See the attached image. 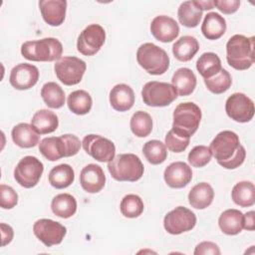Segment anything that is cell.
<instances>
[{
    "label": "cell",
    "instance_id": "d6986e66",
    "mask_svg": "<svg viewBox=\"0 0 255 255\" xmlns=\"http://www.w3.org/2000/svg\"><path fill=\"white\" fill-rule=\"evenodd\" d=\"M80 183L82 188L89 193L101 191L106 183V175L103 168L95 163L86 165L80 173Z\"/></svg>",
    "mask_w": 255,
    "mask_h": 255
},
{
    "label": "cell",
    "instance_id": "2e32d148",
    "mask_svg": "<svg viewBox=\"0 0 255 255\" xmlns=\"http://www.w3.org/2000/svg\"><path fill=\"white\" fill-rule=\"evenodd\" d=\"M39 80V70L36 66L28 63L16 65L10 73L9 82L11 86L20 91L29 90L34 87Z\"/></svg>",
    "mask_w": 255,
    "mask_h": 255
},
{
    "label": "cell",
    "instance_id": "7a4b0ae2",
    "mask_svg": "<svg viewBox=\"0 0 255 255\" xmlns=\"http://www.w3.org/2000/svg\"><path fill=\"white\" fill-rule=\"evenodd\" d=\"M255 38L244 35H233L226 44V59L230 67L238 71L249 69L255 61Z\"/></svg>",
    "mask_w": 255,
    "mask_h": 255
},
{
    "label": "cell",
    "instance_id": "ee69618b",
    "mask_svg": "<svg viewBox=\"0 0 255 255\" xmlns=\"http://www.w3.org/2000/svg\"><path fill=\"white\" fill-rule=\"evenodd\" d=\"M193 253L195 255H206V254L219 255L221 252L217 244L210 241H203L196 245Z\"/></svg>",
    "mask_w": 255,
    "mask_h": 255
},
{
    "label": "cell",
    "instance_id": "277c9868",
    "mask_svg": "<svg viewBox=\"0 0 255 255\" xmlns=\"http://www.w3.org/2000/svg\"><path fill=\"white\" fill-rule=\"evenodd\" d=\"M62 43L52 37L27 41L21 46L22 56L33 62H53L62 58Z\"/></svg>",
    "mask_w": 255,
    "mask_h": 255
},
{
    "label": "cell",
    "instance_id": "d6a6232c",
    "mask_svg": "<svg viewBox=\"0 0 255 255\" xmlns=\"http://www.w3.org/2000/svg\"><path fill=\"white\" fill-rule=\"evenodd\" d=\"M177 17L183 26L194 28L200 23L202 11L194 4V1H184L179 5Z\"/></svg>",
    "mask_w": 255,
    "mask_h": 255
},
{
    "label": "cell",
    "instance_id": "bcb514c9",
    "mask_svg": "<svg viewBox=\"0 0 255 255\" xmlns=\"http://www.w3.org/2000/svg\"><path fill=\"white\" fill-rule=\"evenodd\" d=\"M243 228L248 231H253L255 229L254 222V211H249L244 214V224Z\"/></svg>",
    "mask_w": 255,
    "mask_h": 255
},
{
    "label": "cell",
    "instance_id": "d590c367",
    "mask_svg": "<svg viewBox=\"0 0 255 255\" xmlns=\"http://www.w3.org/2000/svg\"><path fill=\"white\" fill-rule=\"evenodd\" d=\"M129 127L135 136L145 137L152 130V119L146 112L137 111L130 118Z\"/></svg>",
    "mask_w": 255,
    "mask_h": 255
},
{
    "label": "cell",
    "instance_id": "6da1fadb",
    "mask_svg": "<svg viewBox=\"0 0 255 255\" xmlns=\"http://www.w3.org/2000/svg\"><path fill=\"white\" fill-rule=\"evenodd\" d=\"M209 149L218 164L226 169L239 167L245 160L246 150L239 136L231 130H222L210 142Z\"/></svg>",
    "mask_w": 255,
    "mask_h": 255
},
{
    "label": "cell",
    "instance_id": "5b68a950",
    "mask_svg": "<svg viewBox=\"0 0 255 255\" xmlns=\"http://www.w3.org/2000/svg\"><path fill=\"white\" fill-rule=\"evenodd\" d=\"M112 177L118 181L134 182L143 175L144 167L139 157L133 153H120L108 162Z\"/></svg>",
    "mask_w": 255,
    "mask_h": 255
},
{
    "label": "cell",
    "instance_id": "7c38bea8",
    "mask_svg": "<svg viewBox=\"0 0 255 255\" xmlns=\"http://www.w3.org/2000/svg\"><path fill=\"white\" fill-rule=\"evenodd\" d=\"M227 116L237 123H247L253 119L254 103L243 93L232 94L225 103Z\"/></svg>",
    "mask_w": 255,
    "mask_h": 255
},
{
    "label": "cell",
    "instance_id": "7dc6e473",
    "mask_svg": "<svg viewBox=\"0 0 255 255\" xmlns=\"http://www.w3.org/2000/svg\"><path fill=\"white\" fill-rule=\"evenodd\" d=\"M194 4L201 10H210L214 7V4H213V1H194Z\"/></svg>",
    "mask_w": 255,
    "mask_h": 255
},
{
    "label": "cell",
    "instance_id": "836d02e7",
    "mask_svg": "<svg viewBox=\"0 0 255 255\" xmlns=\"http://www.w3.org/2000/svg\"><path fill=\"white\" fill-rule=\"evenodd\" d=\"M41 97L44 103L52 109H60L65 104V92L55 82H48L43 85Z\"/></svg>",
    "mask_w": 255,
    "mask_h": 255
},
{
    "label": "cell",
    "instance_id": "b9f144b4",
    "mask_svg": "<svg viewBox=\"0 0 255 255\" xmlns=\"http://www.w3.org/2000/svg\"><path fill=\"white\" fill-rule=\"evenodd\" d=\"M18 203L17 192L9 185H0V206L3 209H11Z\"/></svg>",
    "mask_w": 255,
    "mask_h": 255
},
{
    "label": "cell",
    "instance_id": "4dcf8cb0",
    "mask_svg": "<svg viewBox=\"0 0 255 255\" xmlns=\"http://www.w3.org/2000/svg\"><path fill=\"white\" fill-rule=\"evenodd\" d=\"M231 197L235 204L241 207L252 206L255 202V186L251 181L237 182L231 191Z\"/></svg>",
    "mask_w": 255,
    "mask_h": 255
},
{
    "label": "cell",
    "instance_id": "3957f363",
    "mask_svg": "<svg viewBox=\"0 0 255 255\" xmlns=\"http://www.w3.org/2000/svg\"><path fill=\"white\" fill-rule=\"evenodd\" d=\"M82 142L75 134H62L43 138L39 143V150L42 155L50 161H56L63 157L76 155Z\"/></svg>",
    "mask_w": 255,
    "mask_h": 255
},
{
    "label": "cell",
    "instance_id": "d4e9b609",
    "mask_svg": "<svg viewBox=\"0 0 255 255\" xmlns=\"http://www.w3.org/2000/svg\"><path fill=\"white\" fill-rule=\"evenodd\" d=\"M171 85L177 95L188 96L193 93L196 87V76L188 68H179L176 70L171 79Z\"/></svg>",
    "mask_w": 255,
    "mask_h": 255
},
{
    "label": "cell",
    "instance_id": "9c48e42d",
    "mask_svg": "<svg viewBox=\"0 0 255 255\" xmlns=\"http://www.w3.org/2000/svg\"><path fill=\"white\" fill-rule=\"evenodd\" d=\"M43 171L42 161L36 156L27 155L17 163L14 169V178L21 186L32 188L39 182Z\"/></svg>",
    "mask_w": 255,
    "mask_h": 255
},
{
    "label": "cell",
    "instance_id": "8fae6325",
    "mask_svg": "<svg viewBox=\"0 0 255 255\" xmlns=\"http://www.w3.org/2000/svg\"><path fill=\"white\" fill-rule=\"evenodd\" d=\"M196 224L194 212L184 206H177L166 213L163 218L164 229L172 235H178L190 231Z\"/></svg>",
    "mask_w": 255,
    "mask_h": 255
},
{
    "label": "cell",
    "instance_id": "f35d334b",
    "mask_svg": "<svg viewBox=\"0 0 255 255\" xmlns=\"http://www.w3.org/2000/svg\"><path fill=\"white\" fill-rule=\"evenodd\" d=\"M143 202L142 199L136 194L126 195L120 204V209L122 214L128 218L138 217L143 212Z\"/></svg>",
    "mask_w": 255,
    "mask_h": 255
},
{
    "label": "cell",
    "instance_id": "8d00e7d4",
    "mask_svg": "<svg viewBox=\"0 0 255 255\" xmlns=\"http://www.w3.org/2000/svg\"><path fill=\"white\" fill-rule=\"evenodd\" d=\"M142 153L146 160L151 164H160L167 157L166 146L157 139L146 141L142 147Z\"/></svg>",
    "mask_w": 255,
    "mask_h": 255
},
{
    "label": "cell",
    "instance_id": "603a6c76",
    "mask_svg": "<svg viewBox=\"0 0 255 255\" xmlns=\"http://www.w3.org/2000/svg\"><path fill=\"white\" fill-rule=\"evenodd\" d=\"M244 214L237 209H227L218 218L220 230L226 235H236L243 229Z\"/></svg>",
    "mask_w": 255,
    "mask_h": 255
},
{
    "label": "cell",
    "instance_id": "4fadbf2b",
    "mask_svg": "<svg viewBox=\"0 0 255 255\" xmlns=\"http://www.w3.org/2000/svg\"><path fill=\"white\" fill-rule=\"evenodd\" d=\"M105 41V29L99 24H91L79 35L77 50L85 56H94L103 47Z\"/></svg>",
    "mask_w": 255,
    "mask_h": 255
},
{
    "label": "cell",
    "instance_id": "f546056e",
    "mask_svg": "<svg viewBox=\"0 0 255 255\" xmlns=\"http://www.w3.org/2000/svg\"><path fill=\"white\" fill-rule=\"evenodd\" d=\"M51 209L58 217L70 218L77 211V200L69 193L58 194L52 199Z\"/></svg>",
    "mask_w": 255,
    "mask_h": 255
},
{
    "label": "cell",
    "instance_id": "4316f807",
    "mask_svg": "<svg viewBox=\"0 0 255 255\" xmlns=\"http://www.w3.org/2000/svg\"><path fill=\"white\" fill-rule=\"evenodd\" d=\"M199 50L198 41L192 36L180 37L172 46V54L175 59L181 62L190 61Z\"/></svg>",
    "mask_w": 255,
    "mask_h": 255
},
{
    "label": "cell",
    "instance_id": "30bf717a",
    "mask_svg": "<svg viewBox=\"0 0 255 255\" xmlns=\"http://www.w3.org/2000/svg\"><path fill=\"white\" fill-rule=\"evenodd\" d=\"M86 63L77 57H62L54 66L55 74L64 85L74 86L79 84L86 72Z\"/></svg>",
    "mask_w": 255,
    "mask_h": 255
},
{
    "label": "cell",
    "instance_id": "f6af8a7d",
    "mask_svg": "<svg viewBox=\"0 0 255 255\" xmlns=\"http://www.w3.org/2000/svg\"><path fill=\"white\" fill-rule=\"evenodd\" d=\"M1 236H2V246L9 244L14 236L13 228L5 223H1Z\"/></svg>",
    "mask_w": 255,
    "mask_h": 255
},
{
    "label": "cell",
    "instance_id": "9a60e30c",
    "mask_svg": "<svg viewBox=\"0 0 255 255\" xmlns=\"http://www.w3.org/2000/svg\"><path fill=\"white\" fill-rule=\"evenodd\" d=\"M35 236L47 247L60 244L67 233V228L60 222L41 218L33 225Z\"/></svg>",
    "mask_w": 255,
    "mask_h": 255
},
{
    "label": "cell",
    "instance_id": "ac0fdd59",
    "mask_svg": "<svg viewBox=\"0 0 255 255\" xmlns=\"http://www.w3.org/2000/svg\"><path fill=\"white\" fill-rule=\"evenodd\" d=\"M163 178L169 187L182 188L191 181L192 170L187 163L183 161H175L165 168Z\"/></svg>",
    "mask_w": 255,
    "mask_h": 255
},
{
    "label": "cell",
    "instance_id": "ffe728a7",
    "mask_svg": "<svg viewBox=\"0 0 255 255\" xmlns=\"http://www.w3.org/2000/svg\"><path fill=\"white\" fill-rule=\"evenodd\" d=\"M39 8L44 21L50 26H60L65 21L67 1L66 0H42Z\"/></svg>",
    "mask_w": 255,
    "mask_h": 255
},
{
    "label": "cell",
    "instance_id": "ba28073f",
    "mask_svg": "<svg viewBox=\"0 0 255 255\" xmlns=\"http://www.w3.org/2000/svg\"><path fill=\"white\" fill-rule=\"evenodd\" d=\"M142 101L149 107H166L176 98L177 93L172 85L164 82H147L141 90Z\"/></svg>",
    "mask_w": 255,
    "mask_h": 255
},
{
    "label": "cell",
    "instance_id": "74e56055",
    "mask_svg": "<svg viewBox=\"0 0 255 255\" xmlns=\"http://www.w3.org/2000/svg\"><path fill=\"white\" fill-rule=\"evenodd\" d=\"M204 84L208 91L215 95H219L226 92L231 87L232 78L230 74L222 68L220 72L214 75L213 77L204 79Z\"/></svg>",
    "mask_w": 255,
    "mask_h": 255
},
{
    "label": "cell",
    "instance_id": "5bb4252c",
    "mask_svg": "<svg viewBox=\"0 0 255 255\" xmlns=\"http://www.w3.org/2000/svg\"><path fill=\"white\" fill-rule=\"evenodd\" d=\"M84 150L100 162H109L115 157L116 146L112 140L100 134H88L83 138Z\"/></svg>",
    "mask_w": 255,
    "mask_h": 255
},
{
    "label": "cell",
    "instance_id": "ab89813d",
    "mask_svg": "<svg viewBox=\"0 0 255 255\" xmlns=\"http://www.w3.org/2000/svg\"><path fill=\"white\" fill-rule=\"evenodd\" d=\"M211 151L205 145H196L188 153V162L194 167H203L211 160Z\"/></svg>",
    "mask_w": 255,
    "mask_h": 255
},
{
    "label": "cell",
    "instance_id": "52a82bcc",
    "mask_svg": "<svg viewBox=\"0 0 255 255\" xmlns=\"http://www.w3.org/2000/svg\"><path fill=\"white\" fill-rule=\"evenodd\" d=\"M138 65L148 74L159 76L169 68V57L167 53L153 43H144L136 51Z\"/></svg>",
    "mask_w": 255,
    "mask_h": 255
},
{
    "label": "cell",
    "instance_id": "cb8c5ba5",
    "mask_svg": "<svg viewBox=\"0 0 255 255\" xmlns=\"http://www.w3.org/2000/svg\"><path fill=\"white\" fill-rule=\"evenodd\" d=\"M226 28V21L223 16L215 12H209L204 17L201 32L206 39L217 40L224 35Z\"/></svg>",
    "mask_w": 255,
    "mask_h": 255
},
{
    "label": "cell",
    "instance_id": "7402d4cb",
    "mask_svg": "<svg viewBox=\"0 0 255 255\" xmlns=\"http://www.w3.org/2000/svg\"><path fill=\"white\" fill-rule=\"evenodd\" d=\"M12 140L14 143L23 148L34 147L39 143L40 133L33 125L20 123L16 125L11 131Z\"/></svg>",
    "mask_w": 255,
    "mask_h": 255
},
{
    "label": "cell",
    "instance_id": "60d3db41",
    "mask_svg": "<svg viewBox=\"0 0 255 255\" xmlns=\"http://www.w3.org/2000/svg\"><path fill=\"white\" fill-rule=\"evenodd\" d=\"M189 139H190L189 137H181L177 135L172 131V129H170L165 135L164 143H165V146H167V148L170 151L181 152L187 148L189 144Z\"/></svg>",
    "mask_w": 255,
    "mask_h": 255
},
{
    "label": "cell",
    "instance_id": "f1b7e54d",
    "mask_svg": "<svg viewBox=\"0 0 255 255\" xmlns=\"http://www.w3.org/2000/svg\"><path fill=\"white\" fill-rule=\"evenodd\" d=\"M48 179L53 187L57 189H63L70 186L74 182L75 172L70 164L62 163L54 166L50 170Z\"/></svg>",
    "mask_w": 255,
    "mask_h": 255
},
{
    "label": "cell",
    "instance_id": "44dd1931",
    "mask_svg": "<svg viewBox=\"0 0 255 255\" xmlns=\"http://www.w3.org/2000/svg\"><path fill=\"white\" fill-rule=\"evenodd\" d=\"M110 104L118 112H127L134 104L133 90L127 84H118L110 92Z\"/></svg>",
    "mask_w": 255,
    "mask_h": 255
},
{
    "label": "cell",
    "instance_id": "484cf974",
    "mask_svg": "<svg viewBox=\"0 0 255 255\" xmlns=\"http://www.w3.org/2000/svg\"><path fill=\"white\" fill-rule=\"evenodd\" d=\"M213 198V188L207 182H199L195 184L188 193V202L196 209H204L208 207L212 203Z\"/></svg>",
    "mask_w": 255,
    "mask_h": 255
},
{
    "label": "cell",
    "instance_id": "83f0119b",
    "mask_svg": "<svg viewBox=\"0 0 255 255\" xmlns=\"http://www.w3.org/2000/svg\"><path fill=\"white\" fill-rule=\"evenodd\" d=\"M31 125L38 130L40 134L51 133L55 131L59 126V120L57 115L50 110L37 111L31 120Z\"/></svg>",
    "mask_w": 255,
    "mask_h": 255
},
{
    "label": "cell",
    "instance_id": "8992f818",
    "mask_svg": "<svg viewBox=\"0 0 255 255\" xmlns=\"http://www.w3.org/2000/svg\"><path fill=\"white\" fill-rule=\"evenodd\" d=\"M200 108L192 103L179 104L173 112L172 131L181 137H189L197 130L201 121Z\"/></svg>",
    "mask_w": 255,
    "mask_h": 255
},
{
    "label": "cell",
    "instance_id": "1f68e13d",
    "mask_svg": "<svg viewBox=\"0 0 255 255\" xmlns=\"http://www.w3.org/2000/svg\"><path fill=\"white\" fill-rule=\"evenodd\" d=\"M67 105L72 113L83 116L91 111L93 100L88 92L84 90H77L68 96Z\"/></svg>",
    "mask_w": 255,
    "mask_h": 255
},
{
    "label": "cell",
    "instance_id": "e575fe53",
    "mask_svg": "<svg viewBox=\"0 0 255 255\" xmlns=\"http://www.w3.org/2000/svg\"><path fill=\"white\" fill-rule=\"evenodd\" d=\"M196 69L203 79H208L220 72L222 69L221 61L215 53H203L196 62Z\"/></svg>",
    "mask_w": 255,
    "mask_h": 255
},
{
    "label": "cell",
    "instance_id": "7bdbcfd3",
    "mask_svg": "<svg viewBox=\"0 0 255 255\" xmlns=\"http://www.w3.org/2000/svg\"><path fill=\"white\" fill-rule=\"evenodd\" d=\"M213 4L222 13L233 14L238 10L240 6V1L239 0H214Z\"/></svg>",
    "mask_w": 255,
    "mask_h": 255
},
{
    "label": "cell",
    "instance_id": "e0dca14e",
    "mask_svg": "<svg viewBox=\"0 0 255 255\" xmlns=\"http://www.w3.org/2000/svg\"><path fill=\"white\" fill-rule=\"evenodd\" d=\"M150 32L157 41L169 43L178 36L179 26L173 18L159 15L152 19L150 23Z\"/></svg>",
    "mask_w": 255,
    "mask_h": 255
}]
</instances>
